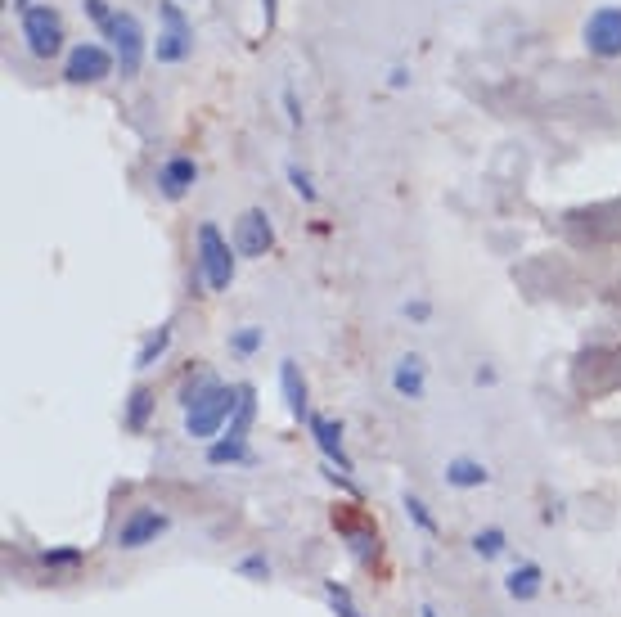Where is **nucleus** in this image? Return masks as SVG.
Segmentation results:
<instances>
[{
	"mask_svg": "<svg viewBox=\"0 0 621 617\" xmlns=\"http://www.w3.org/2000/svg\"><path fill=\"white\" fill-rule=\"evenodd\" d=\"M234 410H239V388L216 383V388H207L203 397L185 410V433L194 437V442H216V437L230 428Z\"/></svg>",
	"mask_w": 621,
	"mask_h": 617,
	"instance_id": "nucleus-1",
	"label": "nucleus"
},
{
	"mask_svg": "<svg viewBox=\"0 0 621 617\" xmlns=\"http://www.w3.org/2000/svg\"><path fill=\"white\" fill-rule=\"evenodd\" d=\"M234 253L239 248L230 244V239L221 235V230L212 226V221H203L198 226V262H194V289L198 284H207L212 293H225L234 280Z\"/></svg>",
	"mask_w": 621,
	"mask_h": 617,
	"instance_id": "nucleus-2",
	"label": "nucleus"
},
{
	"mask_svg": "<svg viewBox=\"0 0 621 617\" xmlns=\"http://www.w3.org/2000/svg\"><path fill=\"white\" fill-rule=\"evenodd\" d=\"M23 41L36 59H54L63 50V23L50 5H32L23 10Z\"/></svg>",
	"mask_w": 621,
	"mask_h": 617,
	"instance_id": "nucleus-3",
	"label": "nucleus"
},
{
	"mask_svg": "<svg viewBox=\"0 0 621 617\" xmlns=\"http://www.w3.org/2000/svg\"><path fill=\"white\" fill-rule=\"evenodd\" d=\"M167 527H171V518L162 514V509H153V505L131 509V514L117 523V550H144V545H153Z\"/></svg>",
	"mask_w": 621,
	"mask_h": 617,
	"instance_id": "nucleus-4",
	"label": "nucleus"
},
{
	"mask_svg": "<svg viewBox=\"0 0 621 617\" xmlns=\"http://www.w3.org/2000/svg\"><path fill=\"white\" fill-rule=\"evenodd\" d=\"M104 37L113 41V50H117V68H122V77H135V68H140V55H144L140 19H135V14H113V19L104 23Z\"/></svg>",
	"mask_w": 621,
	"mask_h": 617,
	"instance_id": "nucleus-5",
	"label": "nucleus"
},
{
	"mask_svg": "<svg viewBox=\"0 0 621 617\" xmlns=\"http://www.w3.org/2000/svg\"><path fill=\"white\" fill-rule=\"evenodd\" d=\"M162 37H158V64H180L194 50V28L185 23V14L176 5H162Z\"/></svg>",
	"mask_w": 621,
	"mask_h": 617,
	"instance_id": "nucleus-6",
	"label": "nucleus"
},
{
	"mask_svg": "<svg viewBox=\"0 0 621 617\" xmlns=\"http://www.w3.org/2000/svg\"><path fill=\"white\" fill-rule=\"evenodd\" d=\"M585 46H590V55H599V59L621 55V10L617 5H603V10L590 14V23H585Z\"/></svg>",
	"mask_w": 621,
	"mask_h": 617,
	"instance_id": "nucleus-7",
	"label": "nucleus"
},
{
	"mask_svg": "<svg viewBox=\"0 0 621 617\" xmlns=\"http://www.w3.org/2000/svg\"><path fill=\"white\" fill-rule=\"evenodd\" d=\"M108 73H113V55H108L104 46H95V41H81V46L68 55V64H63V77H68V82H77V86L104 82Z\"/></svg>",
	"mask_w": 621,
	"mask_h": 617,
	"instance_id": "nucleus-8",
	"label": "nucleus"
},
{
	"mask_svg": "<svg viewBox=\"0 0 621 617\" xmlns=\"http://www.w3.org/2000/svg\"><path fill=\"white\" fill-rule=\"evenodd\" d=\"M306 428H311V442H315V451L324 455V464H333L338 473H356L347 446H342V428L333 424L329 415H311V419H306Z\"/></svg>",
	"mask_w": 621,
	"mask_h": 617,
	"instance_id": "nucleus-9",
	"label": "nucleus"
},
{
	"mask_svg": "<svg viewBox=\"0 0 621 617\" xmlns=\"http://www.w3.org/2000/svg\"><path fill=\"white\" fill-rule=\"evenodd\" d=\"M270 244H275L270 217H266L261 208H248V212L239 217V226H234V248H239V257H261Z\"/></svg>",
	"mask_w": 621,
	"mask_h": 617,
	"instance_id": "nucleus-10",
	"label": "nucleus"
},
{
	"mask_svg": "<svg viewBox=\"0 0 621 617\" xmlns=\"http://www.w3.org/2000/svg\"><path fill=\"white\" fill-rule=\"evenodd\" d=\"M545 590V568L540 563H518V568H509V577H504V595L518 599V604H531V599Z\"/></svg>",
	"mask_w": 621,
	"mask_h": 617,
	"instance_id": "nucleus-11",
	"label": "nucleus"
},
{
	"mask_svg": "<svg viewBox=\"0 0 621 617\" xmlns=\"http://www.w3.org/2000/svg\"><path fill=\"white\" fill-rule=\"evenodd\" d=\"M491 482V469H486L482 460H473V455H455V460H446V487L455 491H477Z\"/></svg>",
	"mask_w": 621,
	"mask_h": 617,
	"instance_id": "nucleus-12",
	"label": "nucleus"
},
{
	"mask_svg": "<svg viewBox=\"0 0 621 617\" xmlns=\"http://www.w3.org/2000/svg\"><path fill=\"white\" fill-rule=\"evenodd\" d=\"M194 176H198L194 158H167V163L158 167V190L167 194V199H185Z\"/></svg>",
	"mask_w": 621,
	"mask_h": 617,
	"instance_id": "nucleus-13",
	"label": "nucleus"
},
{
	"mask_svg": "<svg viewBox=\"0 0 621 617\" xmlns=\"http://www.w3.org/2000/svg\"><path fill=\"white\" fill-rule=\"evenodd\" d=\"M392 388H396V397H405V401H423L428 383H423V361L419 356H401V361L392 365Z\"/></svg>",
	"mask_w": 621,
	"mask_h": 617,
	"instance_id": "nucleus-14",
	"label": "nucleus"
},
{
	"mask_svg": "<svg viewBox=\"0 0 621 617\" xmlns=\"http://www.w3.org/2000/svg\"><path fill=\"white\" fill-rule=\"evenodd\" d=\"M279 392H284V401H288V415H293V419H311V406H306V383H302L297 361L279 365Z\"/></svg>",
	"mask_w": 621,
	"mask_h": 617,
	"instance_id": "nucleus-15",
	"label": "nucleus"
},
{
	"mask_svg": "<svg viewBox=\"0 0 621 617\" xmlns=\"http://www.w3.org/2000/svg\"><path fill=\"white\" fill-rule=\"evenodd\" d=\"M207 464H252L248 437H216V442H207Z\"/></svg>",
	"mask_w": 621,
	"mask_h": 617,
	"instance_id": "nucleus-16",
	"label": "nucleus"
},
{
	"mask_svg": "<svg viewBox=\"0 0 621 617\" xmlns=\"http://www.w3.org/2000/svg\"><path fill=\"white\" fill-rule=\"evenodd\" d=\"M149 415H153V392L149 388H135L131 401H126L122 424L131 428V433H144V428H149Z\"/></svg>",
	"mask_w": 621,
	"mask_h": 617,
	"instance_id": "nucleus-17",
	"label": "nucleus"
},
{
	"mask_svg": "<svg viewBox=\"0 0 621 617\" xmlns=\"http://www.w3.org/2000/svg\"><path fill=\"white\" fill-rule=\"evenodd\" d=\"M473 554L477 559H500L504 550H509V536H504V527H482V532H473Z\"/></svg>",
	"mask_w": 621,
	"mask_h": 617,
	"instance_id": "nucleus-18",
	"label": "nucleus"
},
{
	"mask_svg": "<svg viewBox=\"0 0 621 617\" xmlns=\"http://www.w3.org/2000/svg\"><path fill=\"white\" fill-rule=\"evenodd\" d=\"M171 347V325H158L149 338H144L140 356H135V370H153V361H162V352Z\"/></svg>",
	"mask_w": 621,
	"mask_h": 617,
	"instance_id": "nucleus-19",
	"label": "nucleus"
},
{
	"mask_svg": "<svg viewBox=\"0 0 621 617\" xmlns=\"http://www.w3.org/2000/svg\"><path fill=\"white\" fill-rule=\"evenodd\" d=\"M401 505H405V514H410V523L419 527L423 536H437V518L428 514V505H423V500L414 496V491H405V496H401Z\"/></svg>",
	"mask_w": 621,
	"mask_h": 617,
	"instance_id": "nucleus-20",
	"label": "nucleus"
},
{
	"mask_svg": "<svg viewBox=\"0 0 621 617\" xmlns=\"http://www.w3.org/2000/svg\"><path fill=\"white\" fill-rule=\"evenodd\" d=\"M261 338H266V329H257V325L234 329V334H230V352H234V356H252V352L261 347Z\"/></svg>",
	"mask_w": 621,
	"mask_h": 617,
	"instance_id": "nucleus-21",
	"label": "nucleus"
},
{
	"mask_svg": "<svg viewBox=\"0 0 621 617\" xmlns=\"http://www.w3.org/2000/svg\"><path fill=\"white\" fill-rule=\"evenodd\" d=\"M324 599H329V608H333L338 617H365L356 604H351L347 586H338V581H324Z\"/></svg>",
	"mask_w": 621,
	"mask_h": 617,
	"instance_id": "nucleus-22",
	"label": "nucleus"
},
{
	"mask_svg": "<svg viewBox=\"0 0 621 617\" xmlns=\"http://www.w3.org/2000/svg\"><path fill=\"white\" fill-rule=\"evenodd\" d=\"M239 572L243 577H252V581H270V559L261 550H252V554H243L239 559Z\"/></svg>",
	"mask_w": 621,
	"mask_h": 617,
	"instance_id": "nucleus-23",
	"label": "nucleus"
},
{
	"mask_svg": "<svg viewBox=\"0 0 621 617\" xmlns=\"http://www.w3.org/2000/svg\"><path fill=\"white\" fill-rule=\"evenodd\" d=\"M207 388H216V379H212V374H198V379H189L185 388H180V410H189V406H194V401L203 397Z\"/></svg>",
	"mask_w": 621,
	"mask_h": 617,
	"instance_id": "nucleus-24",
	"label": "nucleus"
},
{
	"mask_svg": "<svg viewBox=\"0 0 621 617\" xmlns=\"http://www.w3.org/2000/svg\"><path fill=\"white\" fill-rule=\"evenodd\" d=\"M41 563L45 568H72V563H81V550L77 545H68V550H45Z\"/></svg>",
	"mask_w": 621,
	"mask_h": 617,
	"instance_id": "nucleus-25",
	"label": "nucleus"
},
{
	"mask_svg": "<svg viewBox=\"0 0 621 617\" xmlns=\"http://www.w3.org/2000/svg\"><path fill=\"white\" fill-rule=\"evenodd\" d=\"M288 185H293V190L302 194L306 203H315V185H311V176H306L302 167H288Z\"/></svg>",
	"mask_w": 621,
	"mask_h": 617,
	"instance_id": "nucleus-26",
	"label": "nucleus"
},
{
	"mask_svg": "<svg viewBox=\"0 0 621 617\" xmlns=\"http://www.w3.org/2000/svg\"><path fill=\"white\" fill-rule=\"evenodd\" d=\"M86 14L99 23V28H104V23L113 19V14H108V0H86Z\"/></svg>",
	"mask_w": 621,
	"mask_h": 617,
	"instance_id": "nucleus-27",
	"label": "nucleus"
},
{
	"mask_svg": "<svg viewBox=\"0 0 621 617\" xmlns=\"http://www.w3.org/2000/svg\"><path fill=\"white\" fill-rule=\"evenodd\" d=\"M369 545H374V536H365V532H356V536H351V554H356V559H365V554H369Z\"/></svg>",
	"mask_w": 621,
	"mask_h": 617,
	"instance_id": "nucleus-28",
	"label": "nucleus"
},
{
	"mask_svg": "<svg viewBox=\"0 0 621 617\" xmlns=\"http://www.w3.org/2000/svg\"><path fill=\"white\" fill-rule=\"evenodd\" d=\"M428 302H405V316H414V320H428Z\"/></svg>",
	"mask_w": 621,
	"mask_h": 617,
	"instance_id": "nucleus-29",
	"label": "nucleus"
},
{
	"mask_svg": "<svg viewBox=\"0 0 621 617\" xmlns=\"http://www.w3.org/2000/svg\"><path fill=\"white\" fill-rule=\"evenodd\" d=\"M266 5V28H275V0H261Z\"/></svg>",
	"mask_w": 621,
	"mask_h": 617,
	"instance_id": "nucleus-30",
	"label": "nucleus"
},
{
	"mask_svg": "<svg viewBox=\"0 0 621 617\" xmlns=\"http://www.w3.org/2000/svg\"><path fill=\"white\" fill-rule=\"evenodd\" d=\"M419 617H437V608H432V604H419Z\"/></svg>",
	"mask_w": 621,
	"mask_h": 617,
	"instance_id": "nucleus-31",
	"label": "nucleus"
}]
</instances>
